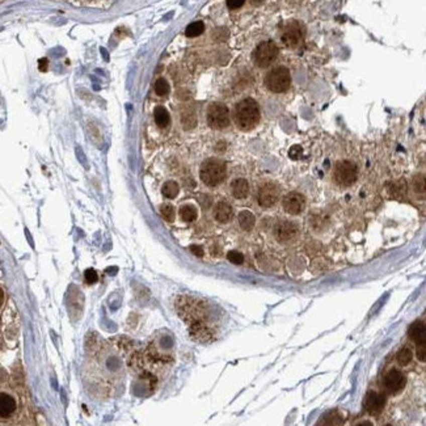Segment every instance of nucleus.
Returning a JSON list of instances; mask_svg holds the SVG:
<instances>
[{"mask_svg":"<svg viewBox=\"0 0 426 426\" xmlns=\"http://www.w3.org/2000/svg\"><path fill=\"white\" fill-rule=\"evenodd\" d=\"M409 337L414 343H425L426 341V324L422 322L413 323L409 328Z\"/></svg>","mask_w":426,"mask_h":426,"instance_id":"obj_17","label":"nucleus"},{"mask_svg":"<svg viewBox=\"0 0 426 426\" xmlns=\"http://www.w3.org/2000/svg\"><path fill=\"white\" fill-rule=\"evenodd\" d=\"M234 118L240 130L249 131L255 129L260 121L259 104L253 98H244L235 106Z\"/></svg>","mask_w":426,"mask_h":426,"instance_id":"obj_1","label":"nucleus"},{"mask_svg":"<svg viewBox=\"0 0 426 426\" xmlns=\"http://www.w3.org/2000/svg\"><path fill=\"white\" fill-rule=\"evenodd\" d=\"M275 238L279 242H290L298 235V227L292 222H281L275 226Z\"/></svg>","mask_w":426,"mask_h":426,"instance_id":"obj_14","label":"nucleus"},{"mask_svg":"<svg viewBox=\"0 0 426 426\" xmlns=\"http://www.w3.org/2000/svg\"><path fill=\"white\" fill-rule=\"evenodd\" d=\"M341 417H340V414L336 410H332V412L327 413L326 416L323 417V421L320 423H324V425H340V423H343V421H341Z\"/></svg>","mask_w":426,"mask_h":426,"instance_id":"obj_25","label":"nucleus"},{"mask_svg":"<svg viewBox=\"0 0 426 426\" xmlns=\"http://www.w3.org/2000/svg\"><path fill=\"white\" fill-rule=\"evenodd\" d=\"M357 175H358L357 165L348 160L339 161L333 169V180L340 186H350L354 184L357 181Z\"/></svg>","mask_w":426,"mask_h":426,"instance_id":"obj_4","label":"nucleus"},{"mask_svg":"<svg viewBox=\"0 0 426 426\" xmlns=\"http://www.w3.org/2000/svg\"><path fill=\"white\" fill-rule=\"evenodd\" d=\"M245 3V0H227V7L230 10H238Z\"/></svg>","mask_w":426,"mask_h":426,"instance_id":"obj_33","label":"nucleus"},{"mask_svg":"<svg viewBox=\"0 0 426 426\" xmlns=\"http://www.w3.org/2000/svg\"><path fill=\"white\" fill-rule=\"evenodd\" d=\"M412 186L416 193H426V176H414L412 181Z\"/></svg>","mask_w":426,"mask_h":426,"instance_id":"obj_24","label":"nucleus"},{"mask_svg":"<svg viewBox=\"0 0 426 426\" xmlns=\"http://www.w3.org/2000/svg\"><path fill=\"white\" fill-rule=\"evenodd\" d=\"M265 85L273 93H283L291 85V75L286 67H275L266 75Z\"/></svg>","mask_w":426,"mask_h":426,"instance_id":"obj_3","label":"nucleus"},{"mask_svg":"<svg viewBox=\"0 0 426 426\" xmlns=\"http://www.w3.org/2000/svg\"><path fill=\"white\" fill-rule=\"evenodd\" d=\"M190 251L193 255L198 256V257H202V256H203V249H202L201 247H198V245H191Z\"/></svg>","mask_w":426,"mask_h":426,"instance_id":"obj_34","label":"nucleus"},{"mask_svg":"<svg viewBox=\"0 0 426 426\" xmlns=\"http://www.w3.org/2000/svg\"><path fill=\"white\" fill-rule=\"evenodd\" d=\"M231 190L234 197L238 199H243L248 195L249 193V184L244 178H236L235 181L232 182Z\"/></svg>","mask_w":426,"mask_h":426,"instance_id":"obj_18","label":"nucleus"},{"mask_svg":"<svg viewBox=\"0 0 426 426\" xmlns=\"http://www.w3.org/2000/svg\"><path fill=\"white\" fill-rule=\"evenodd\" d=\"M163 194L165 195L167 198H175L177 197L178 191H180V188H178L177 182L175 181H167L164 184V186H163Z\"/></svg>","mask_w":426,"mask_h":426,"instance_id":"obj_22","label":"nucleus"},{"mask_svg":"<svg viewBox=\"0 0 426 426\" xmlns=\"http://www.w3.org/2000/svg\"><path fill=\"white\" fill-rule=\"evenodd\" d=\"M406 379L403 373H400L397 370H391L384 376V387L388 389L391 393H397L405 387Z\"/></svg>","mask_w":426,"mask_h":426,"instance_id":"obj_10","label":"nucleus"},{"mask_svg":"<svg viewBox=\"0 0 426 426\" xmlns=\"http://www.w3.org/2000/svg\"><path fill=\"white\" fill-rule=\"evenodd\" d=\"M84 277H85V281H87L88 283H94V282H97L98 279L97 273L94 272L93 269H87L85 273H84Z\"/></svg>","mask_w":426,"mask_h":426,"instance_id":"obj_31","label":"nucleus"},{"mask_svg":"<svg viewBox=\"0 0 426 426\" xmlns=\"http://www.w3.org/2000/svg\"><path fill=\"white\" fill-rule=\"evenodd\" d=\"M207 124L211 129L221 130L230 125V113L227 106L214 102L207 109Z\"/></svg>","mask_w":426,"mask_h":426,"instance_id":"obj_6","label":"nucleus"},{"mask_svg":"<svg viewBox=\"0 0 426 426\" xmlns=\"http://www.w3.org/2000/svg\"><path fill=\"white\" fill-rule=\"evenodd\" d=\"M227 259L230 260V262L235 264V265H240L244 261V256L238 251H231L227 253Z\"/></svg>","mask_w":426,"mask_h":426,"instance_id":"obj_29","label":"nucleus"},{"mask_svg":"<svg viewBox=\"0 0 426 426\" xmlns=\"http://www.w3.org/2000/svg\"><path fill=\"white\" fill-rule=\"evenodd\" d=\"M155 92L159 96H165V94L169 93V84L167 83V80H164V79L156 80V83H155Z\"/></svg>","mask_w":426,"mask_h":426,"instance_id":"obj_27","label":"nucleus"},{"mask_svg":"<svg viewBox=\"0 0 426 426\" xmlns=\"http://www.w3.org/2000/svg\"><path fill=\"white\" fill-rule=\"evenodd\" d=\"M189 332H190L191 337L198 343H207L214 336L211 328L207 324H205V322H197L190 324Z\"/></svg>","mask_w":426,"mask_h":426,"instance_id":"obj_12","label":"nucleus"},{"mask_svg":"<svg viewBox=\"0 0 426 426\" xmlns=\"http://www.w3.org/2000/svg\"><path fill=\"white\" fill-rule=\"evenodd\" d=\"M16 410V401L8 393L0 395V416L2 418H7Z\"/></svg>","mask_w":426,"mask_h":426,"instance_id":"obj_15","label":"nucleus"},{"mask_svg":"<svg viewBox=\"0 0 426 426\" xmlns=\"http://www.w3.org/2000/svg\"><path fill=\"white\" fill-rule=\"evenodd\" d=\"M279 198V188L272 182H266L259 189L257 201L262 207H272L277 203Z\"/></svg>","mask_w":426,"mask_h":426,"instance_id":"obj_8","label":"nucleus"},{"mask_svg":"<svg viewBox=\"0 0 426 426\" xmlns=\"http://www.w3.org/2000/svg\"><path fill=\"white\" fill-rule=\"evenodd\" d=\"M154 116H155V122H156V125H158L159 128L164 129L167 128L168 125H169L171 117H169V113H168V111L164 106L156 108V109H155Z\"/></svg>","mask_w":426,"mask_h":426,"instance_id":"obj_20","label":"nucleus"},{"mask_svg":"<svg viewBox=\"0 0 426 426\" xmlns=\"http://www.w3.org/2000/svg\"><path fill=\"white\" fill-rule=\"evenodd\" d=\"M160 212L163 215V218L167 222H173L175 221V208L172 207L171 205H163L160 207Z\"/></svg>","mask_w":426,"mask_h":426,"instance_id":"obj_28","label":"nucleus"},{"mask_svg":"<svg viewBox=\"0 0 426 426\" xmlns=\"http://www.w3.org/2000/svg\"><path fill=\"white\" fill-rule=\"evenodd\" d=\"M226 173H227V168H226L225 161L214 158L203 161L201 165V171H199L201 180L207 186H217L221 184L225 180Z\"/></svg>","mask_w":426,"mask_h":426,"instance_id":"obj_2","label":"nucleus"},{"mask_svg":"<svg viewBox=\"0 0 426 426\" xmlns=\"http://www.w3.org/2000/svg\"><path fill=\"white\" fill-rule=\"evenodd\" d=\"M412 357L413 354L412 352H410V349H408V348H403V349L399 352V354H397V362H399L401 366H405L412 361Z\"/></svg>","mask_w":426,"mask_h":426,"instance_id":"obj_26","label":"nucleus"},{"mask_svg":"<svg viewBox=\"0 0 426 426\" xmlns=\"http://www.w3.org/2000/svg\"><path fill=\"white\" fill-rule=\"evenodd\" d=\"M46 64H47L46 59H41V61H40V68H41V70H42V71L46 70Z\"/></svg>","mask_w":426,"mask_h":426,"instance_id":"obj_35","label":"nucleus"},{"mask_svg":"<svg viewBox=\"0 0 426 426\" xmlns=\"http://www.w3.org/2000/svg\"><path fill=\"white\" fill-rule=\"evenodd\" d=\"M302 154H303V150L300 146H294V147L290 148V151H289V155L291 159H299L300 156H302Z\"/></svg>","mask_w":426,"mask_h":426,"instance_id":"obj_32","label":"nucleus"},{"mask_svg":"<svg viewBox=\"0 0 426 426\" xmlns=\"http://www.w3.org/2000/svg\"><path fill=\"white\" fill-rule=\"evenodd\" d=\"M386 405V397L382 393L370 392L365 399V408L370 414H379Z\"/></svg>","mask_w":426,"mask_h":426,"instance_id":"obj_13","label":"nucleus"},{"mask_svg":"<svg viewBox=\"0 0 426 426\" xmlns=\"http://www.w3.org/2000/svg\"><path fill=\"white\" fill-rule=\"evenodd\" d=\"M182 300L184 303L178 304V313L181 315V317H184L185 322L193 324V323L205 320L206 315L203 305L191 298H182Z\"/></svg>","mask_w":426,"mask_h":426,"instance_id":"obj_5","label":"nucleus"},{"mask_svg":"<svg viewBox=\"0 0 426 426\" xmlns=\"http://www.w3.org/2000/svg\"><path fill=\"white\" fill-rule=\"evenodd\" d=\"M180 215H181L182 221L193 222L197 218V210H195V207H193V206L190 205L182 206L181 210H180Z\"/></svg>","mask_w":426,"mask_h":426,"instance_id":"obj_23","label":"nucleus"},{"mask_svg":"<svg viewBox=\"0 0 426 426\" xmlns=\"http://www.w3.org/2000/svg\"><path fill=\"white\" fill-rule=\"evenodd\" d=\"M302 28L299 27V24L291 23L285 28V31L282 33V42L287 47H295L302 41Z\"/></svg>","mask_w":426,"mask_h":426,"instance_id":"obj_11","label":"nucleus"},{"mask_svg":"<svg viewBox=\"0 0 426 426\" xmlns=\"http://www.w3.org/2000/svg\"><path fill=\"white\" fill-rule=\"evenodd\" d=\"M305 206V199L300 193H289L283 198V208L287 214L291 215H298L304 210Z\"/></svg>","mask_w":426,"mask_h":426,"instance_id":"obj_9","label":"nucleus"},{"mask_svg":"<svg viewBox=\"0 0 426 426\" xmlns=\"http://www.w3.org/2000/svg\"><path fill=\"white\" fill-rule=\"evenodd\" d=\"M277 55H278L277 45L273 41H265L256 47L253 58H255V63L259 67H269L275 61Z\"/></svg>","mask_w":426,"mask_h":426,"instance_id":"obj_7","label":"nucleus"},{"mask_svg":"<svg viewBox=\"0 0 426 426\" xmlns=\"http://www.w3.org/2000/svg\"><path fill=\"white\" fill-rule=\"evenodd\" d=\"M256 218L255 215L252 214L248 210H244L239 214V225L242 227L244 231H251L253 227H255Z\"/></svg>","mask_w":426,"mask_h":426,"instance_id":"obj_19","label":"nucleus"},{"mask_svg":"<svg viewBox=\"0 0 426 426\" xmlns=\"http://www.w3.org/2000/svg\"><path fill=\"white\" fill-rule=\"evenodd\" d=\"M232 207L227 203V202H219L217 203L214 208V218L219 222V223H227L232 219Z\"/></svg>","mask_w":426,"mask_h":426,"instance_id":"obj_16","label":"nucleus"},{"mask_svg":"<svg viewBox=\"0 0 426 426\" xmlns=\"http://www.w3.org/2000/svg\"><path fill=\"white\" fill-rule=\"evenodd\" d=\"M203 31H205L203 23H202V21H195V23H191L190 25L186 28L185 34H186L188 37H198V36H201V34L203 33Z\"/></svg>","mask_w":426,"mask_h":426,"instance_id":"obj_21","label":"nucleus"},{"mask_svg":"<svg viewBox=\"0 0 426 426\" xmlns=\"http://www.w3.org/2000/svg\"><path fill=\"white\" fill-rule=\"evenodd\" d=\"M416 354H417V358L421 361V362H426V341L425 343H419L418 346H417V350H416Z\"/></svg>","mask_w":426,"mask_h":426,"instance_id":"obj_30","label":"nucleus"}]
</instances>
